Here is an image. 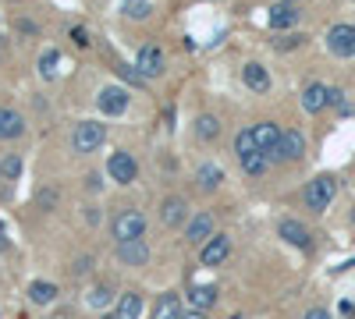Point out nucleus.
<instances>
[{
	"mask_svg": "<svg viewBox=\"0 0 355 319\" xmlns=\"http://www.w3.org/2000/svg\"><path fill=\"white\" fill-rule=\"evenodd\" d=\"M306 156V135L302 132H281V139H277V145L266 153V160L270 163H295V160H302Z\"/></svg>",
	"mask_w": 355,
	"mask_h": 319,
	"instance_id": "nucleus-1",
	"label": "nucleus"
},
{
	"mask_svg": "<svg viewBox=\"0 0 355 319\" xmlns=\"http://www.w3.org/2000/svg\"><path fill=\"white\" fill-rule=\"evenodd\" d=\"M334 196H338V181H334L330 174H320V178H312L306 185V206L312 213H323L334 202Z\"/></svg>",
	"mask_w": 355,
	"mask_h": 319,
	"instance_id": "nucleus-2",
	"label": "nucleus"
},
{
	"mask_svg": "<svg viewBox=\"0 0 355 319\" xmlns=\"http://www.w3.org/2000/svg\"><path fill=\"white\" fill-rule=\"evenodd\" d=\"M111 234L117 241H128V238H142L146 234V217L139 209H121L117 217L111 220Z\"/></svg>",
	"mask_w": 355,
	"mask_h": 319,
	"instance_id": "nucleus-3",
	"label": "nucleus"
},
{
	"mask_svg": "<svg viewBox=\"0 0 355 319\" xmlns=\"http://www.w3.org/2000/svg\"><path fill=\"white\" fill-rule=\"evenodd\" d=\"M103 139H107V128L96 121H82L71 135V145H75V153H93V149L103 145Z\"/></svg>",
	"mask_w": 355,
	"mask_h": 319,
	"instance_id": "nucleus-4",
	"label": "nucleus"
},
{
	"mask_svg": "<svg viewBox=\"0 0 355 319\" xmlns=\"http://www.w3.org/2000/svg\"><path fill=\"white\" fill-rule=\"evenodd\" d=\"M128 99H132V96H128V89H124V85H103L96 106H100L107 117H117V114L128 110Z\"/></svg>",
	"mask_w": 355,
	"mask_h": 319,
	"instance_id": "nucleus-5",
	"label": "nucleus"
},
{
	"mask_svg": "<svg viewBox=\"0 0 355 319\" xmlns=\"http://www.w3.org/2000/svg\"><path fill=\"white\" fill-rule=\"evenodd\" d=\"M327 50L334 57H355V25H334L327 32Z\"/></svg>",
	"mask_w": 355,
	"mask_h": 319,
	"instance_id": "nucleus-6",
	"label": "nucleus"
},
{
	"mask_svg": "<svg viewBox=\"0 0 355 319\" xmlns=\"http://www.w3.org/2000/svg\"><path fill=\"white\" fill-rule=\"evenodd\" d=\"M107 174L117 181V185H132L135 178H139V163H135V156L132 153H114L111 160H107Z\"/></svg>",
	"mask_w": 355,
	"mask_h": 319,
	"instance_id": "nucleus-7",
	"label": "nucleus"
},
{
	"mask_svg": "<svg viewBox=\"0 0 355 319\" xmlns=\"http://www.w3.org/2000/svg\"><path fill=\"white\" fill-rule=\"evenodd\" d=\"M135 71H139L142 78H157V75H163V50L153 47V43H146V47L139 50V57H135Z\"/></svg>",
	"mask_w": 355,
	"mask_h": 319,
	"instance_id": "nucleus-8",
	"label": "nucleus"
},
{
	"mask_svg": "<svg viewBox=\"0 0 355 319\" xmlns=\"http://www.w3.org/2000/svg\"><path fill=\"white\" fill-rule=\"evenodd\" d=\"M117 259H121L124 266H146V263H150V248H146L142 238L117 241Z\"/></svg>",
	"mask_w": 355,
	"mask_h": 319,
	"instance_id": "nucleus-9",
	"label": "nucleus"
},
{
	"mask_svg": "<svg viewBox=\"0 0 355 319\" xmlns=\"http://www.w3.org/2000/svg\"><path fill=\"white\" fill-rule=\"evenodd\" d=\"M185 238H189V245H203L214 238V217L210 213H199V217H192L189 224H185Z\"/></svg>",
	"mask_w": 355,
	"mask_h": 319,
	"instance_id": "nucleus-10",
	"label": "nucleus"
},
{
	"mask_svg": "<svg viewBox=\"0 0 355 319\" xmlns=\"http://www.w3.org/2000/svg\"><path fill=\"white\" fill-rule=\"evenodd\" d=\"M302 106H306V114H320L323 106H330V89L323 82H309L302 93Z\"/></svg>",
	"mask_w": 355,
	"mask_h": 319,
	"instance_id": "nucleus-11",
	"label": "nucleus"
},
{
	"mask_svg": "<svg viewBox=\"0 0 355 319\" xmlns=\"http://www.w3.org/2000/svg\"><path fill=\"white\" fill-rule=\"evenodd\" d=\"M185 213H189V202H185L181 196H171V199L160 202V220H163V227H178V224L185 220Z\"/></svg>",
	"mask_w": 355,
	"mask_h": 319,
	"instance_id": "nucleus-12",
	"label": "nucleus"
},
{
	"mask_svg": "<svg viewBox=\"0 0 355 319\" xmlns=\"http://www.w3.org/2000/svg\"><path fill=\"white\" fill-rule=\"evenodd\" d=\"M227 252H231V241H227L224 234H214L203 248V266H220L227 259Z\"/></svg>",
	"mask_w": 355,
	"mask_h": 319,
	"instance_id": "nucleus-13",
	"label": "nucleus"
},
{
	"mask_svg": "<svg viewBox=\"0 0 355 319\" xmlns=\"http://www.w3.org/2000/svg\"><path fill=\"white\" fill-rule=\"evenodd\" d=\"M281 238L288 241V245H295V248H309L312 245V238H309V231L299 224V220H281Z\"/></svg>",
	"mask_w": 355,
	"mask_h": 319,
	"instance_id": "nucleus-14",
	"label": "nucleus"
},
{
	"mask_svg": "<svg viewBox=\"0 0 355 319\" xmlns=\"http://www.w3.org/2000/svg\"><path fill=\"white\" fill-rule=\"evenodd\" d=\"M242 82H245L253 93H266V89H270V75H266L263 64H256V60L242 68Z\"/></svg>",
	"mask_w": 355,
	"mask_h": 319,
	"instance_id": "nucleus-15",
	"label": "nucleus"
},
{
	"mask_svg": "<svg viewBox=\"0 0 355 319\" xmlns=\"http://www.w3.org/2000/svg\"><path fill=\"white\" fill-rule=\"evenodd\" d=\"M220 181H224V167H220V163H203V167L196 170V185H199L203 191H217Z\"/></svg>",
	"mask_w": 355,
	"mask_h": 319,
	"instance_id": "nucleus-16",
	"label": "nucleus"
},
{
	"mask_svg": "<svg viewBox=\"0 0 355 319\" xmlns=\"http://www.w3.org/2000/svg\"><path fill=\"white\" fill-rule=\"evenodd\" d=\"M253 139H256V145L263 149V153H270V149L277 145V139H281V128H277L274 121H260V124L253 128Z\"/></svg>",
	"mask_w": 355,
	"mask_h": 319,
	"instance_id": "nucleus-17",
	"label": "nucleus"
},
{
	"mask_svg": "<svg viewBox=\"0 0 355 319\" xmlns=\"http://www.w3.org/2000/svg\"><path fill=\"white\" fill-rule=\"evenodd\" d=\"M22 132H25L22 114H14V110H0V139H18Z\"/></svg>",
	"mask_w": 355,
	"mask_h": 319,
	"instance_id": "nucleus-18",
	"label": "nucleus"
},
{
	"mask_svg": "<svg viewBox=\"0 0 355 319\" xmlns=\"http://www.w3.org/2000/svg\"><path fill=\"white\" fill-rule=\"evenodd\" d=\"M238 163H242V170H245V174H263V170L270 167V160H266V153H263V149H253V153H242L238 156Z\"/></svg>",
	"mask_w": 355,
	"mask_h": 319,
	"instance_id": "nucleus-19",
	"label": "nucleus"
},
{
	"mask_svg": "<svg viewBox=\"0 0 355 319\" xmlns=\"http://www.w3.org/2000/svg\"><path fill=\"white\" fill-rule=\"evenodd\" d=\"M142 316V294L128 291V294H121V302H117V319H139Z\"/></svg>",
	"mask_w": 355,
	"mask_h": 319,
	"instance_id": "nucleus-20",
	"label": "nucleus"
},
{
	"mask_svg": "<svg viewBox=\"0 0 355 319\" xmlns=\"http://www.w3.org/2000/svg\"><path fill=\"white\" fill-rule=\"evenodd\" d=\"M270 25H274V29H291V25H299V11L291 8V4H277L274 11H270Z\"/></svg>",
	"mask_w": 355,
	"mask_h": 319,
	"instance_id": "nucleus-21",
	"label": "nucleus"
},
{
	"mask_svg": "<svg viewBox=\"0 0 355 319\" xmlns=\"http://www.w3.org/2000/svg\"><path fill=\"white\" fill-rule=\"evenodd\" d=\"M196 135H199L203 142L220 139V121H217L214 114H199V117H196Z\"/></svg>",
	"mask_w": 355,
	"mask_h": 319,
	"instance_id": "nucleus-22",
	"label": "nucleus"
},
{
	"mask_svg": "<svg viewBox=\"0 0 355 319\" xmlns=\"http://www.w3.org/2000/svg\"><path fill=\"white\" fill-rule=\"evenodd\" d=\"M189 298H192V309H203V312H206V309H210V305L217 302V287L199 284V287H192V294H189Z\"/></svg>",
	"mask_w": 355,
	"mask_h": 319,
	"instance_id": "nucleus-23",
	"label": "nucleus"
},
{
	"mask_svg": "<svg viewBox=\"0 0 355 319\" xmlns=\"http://www.w3.org/2000/svg\"><path fill=\"white\" fill-rule=\"evenodd\" d=\"M29 298H32L36 305H50L54 298H57V287L47 284V281H36V284H29Z\"/></svg>",
	"mask_w": 355,
	"mask_h": 319,
	"instance_id": "nucleus-24",
	"label": "nucleus"
},
{
	"mask_svg": "<svg viewBox=\"0 0 355 319\" xmlns=\"http://www.w3.org/2000/svg\"><path fill=\"white\" fill-rule=\"evenodd\" d=\"M153 319H181V309H178V298H174V294H163V302L157 305Z\"/></svg>",
	"mask_w": 355,
	"mask_h": 319,
	"instance_id": "nucleus-25",
	"label": "nucleus"
},
{
	"mask_svg": "<svg viewBox=\"0 0 355 319\" xmlns=\"http://www.w3.org/2000/svg\"><path fill=\"white\" fill-rule=\"evenodd\" d=\"M253 149H260V145H256V139H253V128H245V132H238V135H235V156L253 153Z\"/></svg>",
	"mask_w": 355,
	"mask_h": 319,
	"instance_id": "nucleus-26",
	"label": "nucleus"
},
{
	"mask_svg": "<svg viewBox=\"0 0 355 319\" xmlns=\"http://www.w3.org/2000/svg\"><path fill=\"white\" fill-rule=\"evenodd\" d=\"M150 0H128V4H124V14H128V18H135V21H146V18H150Z\"/></svg>",
	"mask_w": 355,
	"mask_h": 319,
	"instance_id": "nucleus-27",
	"label": "nucleus"
},
{
	"mask_svg": "<svg viewBox=\"0 0 355 319\" xmlns=\"http://www.w3.org/2000/svg\"><path fill=\"white\" fill-rule=\"evenodd\" d=\"M0 170H4V178L8 181H14V178H22V156H4V160H0Z\"/></svg>",
	"mask_w": 355,
	"mask_h": 319,
	"instance_id": "nucleus-28",
	"label": "nucleus"
},
{
	"mask_svg": "<svg viewBox=\"0 0 355 319\" xmlns=\"http://www.w3.org/2000/svg\"><path fill=\"white\" fill-rule=\"evenodd\" d=\"M60 60V50H43V57H39V75H43V78H50V71H54V64Z\"/></svg>",
	"mask_w": 355,
	"mask_h": 319,
	"instance_id": "nucleus-29",
	"label": "nucleus"
},
{
	"mask_svg": "<svg viewBox=\"0 0 355 319\" xmlns=\"http://www.w3.org/2000/svg\"><path fill=\"white\" fill-rule=\"evenodd\" d=\"M107 302H111V291H107V287H93V291H89V305H93V309H103Z\"/></svg>",
	"mask_w": 355,
	"mask_h": 319,
	"instance_id": "nucleus-30",
	"label": "nucleus"
},
{
	"mask_svg": "<svg viewBox=\"0 0 355 319\" xmlns=\"http://www.w3.org/2000/svg\"><path fill=\"white\" fill-rule=\"evenodd\" d=\"M71 43H75V47H82V50H86L93 39H89V32L82 29V25H75V29H71Z\"/></svg>",
	"mask_w": 355,
	"mask_h": 319,
	"instance_id": "nucleus-31",
	"label": "nucleus"
},
{
	"mask_svg": "<svg viewBox=\"0 0 355 319\" xmlns=\"http://www.w3.org/2000/svg\"><path fill=\"white\" fill-rule=\"evenodd\" d=\"M299 43H302V36H288V39H281V43H277V50H295Z\"/></svg>",
	"mask_w": 355,
	"mask_h": 319,
	"instance_id": "nucleus-32",
	"label": "nucleus"
},
{
	"mask_svg": "<svg viewBox=\"0 0 355 319\" xmlns=\"http://www.w3.org/2000/svg\"><path fill=\"white\" fill-rule=\"evenodd\" d=\"M330 106H345V93L341 89H330Z\"/></svg>",
	"mask_w": 355,
	"mask_h": 319,
	"instance_id": "nucleus-33",
	"label": "nucleus"
},
{
	"mask_svg": "<svg viewBox=\"0 0 355 319\" xmlns=\"http://www.w3.org/2000/svg\"><path fill=\"white\" fill-rule=\"evenodd\" d=\"M306 319H330V312H323V309H312Z\"/></svg>",
	"mask_w": 355,
	"mask_h": 319,
	"instance_id": "nucleus-34",
	"label": "nucleus"
},
{
	"mask_svg": "<svg viewBox=\"0 0 355 319\" xmlns=\"http://www.w3.org/2000/svg\"><path fill=\"white\" fill-rule=\"evenodd\" d=\"M181 319H206L203 309H192V312H181Z\"/></svg>",
	"mask_w": 355,
	"mask_h": 319,
	"instance_id": "nucleus-35",
	"label": "nucleus"
},
{
	"mask_svg": "<svg viewBox=\"0 0 355 319\" xmlns=\"http://www.w3.org/2000/svg\"><path fill=\"white\" fill-rule=\"evenodd\" d=\"M71 270H75V273H86V270H89V259H78Z\"/></svg>",
	"mask_w": 355,
	"mask_h": 319,
	"instance_id": "nucleus-36",
	"label": "nucleus"
},
{
	"mask_svg": "<svg viewBox=\"0 0 355 319\" xmlns=\"http://www.w3.org/2000/svg\"><path fill=\"white\" fill-rule=\"evenodd\" d=\"M8 241H4V224H0V248H4Z\"/></svg>",
	"mask_w": 355,
	"mask_h": 319,
	"instance_id": "nucleus-37",
	"label": "nucleus"
},
{
	"mask_svg": "<svg viewBox=\"0 0 355 319\" xmlns=\"http://www.w3.org/2000/svg\"><path fill=\"white\" fill-rule=\"evenodd\" d=\"M352 224H355V209H352Z\"/></svg>",
	"mask_w": 355,
	"mask_h": 319,
	"instance_id": "nucleus-38",
	"label": "nucleus"
},
{
	"mask_svg": "<svg viewBox=\"0 0 355 319\" xmlns=\"http://www.w3.org/2000/svg\"><path fill=\"white\" fill-rule=\"evenodd\" d=\"M0 181H4V170H0Z\"/></svg>",
	"mask_w": 355,
	"mask_h": 319,
	"instance_id": "nucleus-39",
	"label": "nucleus"
},
{
	"mask_svg": "<svg viewBox=\"0 0 355 319\" xmlns=\"http://www.w3.org/2000/svg\"><path fill=\"white\" fill-rule=\"evenodd\" d=\"M235 319H238V316H235Z\"/></svg>",
	"mask_w": 355,
	"mask_h": 319,
	"instance_id": "nucleus-40",
	"label": "nucleus"
}]
</instances>
